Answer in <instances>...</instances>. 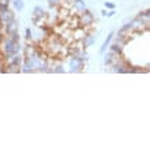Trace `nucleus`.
<instances>
[{
    "mask_svg": "<svg viewBox=\"0 0 150 150\" xmlns=\"http://www.w3.org/2000/svg\"><path fill=\"white\" fill-rule=\"evenodd\" d=\"M71 1H72V0H71Z\"/></svg>",
    "mask_w": 150,
    "mask_h": 150,
    "instance_id": "22",
    "label": "nucleus"
},
{
    "mask_svg": "<svg viewBox=\"0 0 150 150\" xmlns=\"http://www.w3.org/2000/svg\"><path fill=\"white\" fill-rule=\"evenodd\" d=\"M78 22L82 28H89V26H91V25L94 23V15H93L89 10H86V11H83L79 14Z\"/></svg>",
    "mask_w": 150,
    "mask_h": 150,
    "instance_id": "3",
    "label": "nucleus"
},
{
    "mask_svg": "<svg viewBox=\"0 0 150 150\" xmlns=\"http://www.w3.org/2000/svg\"><path fill=\"white\" fill-rule=\"evenodd\" d=\"M85 36H86V30H85V28H82V26L74 30V40L75 41H82Z\"/></svg>",
    "mask_w": 150,
    "mask_h": 150,
    "instance_id": "11",
    "label": "nucleus"
},
{
    "mask_svg": "<svg viewBox=\"0 0 150 150\" xmlns=\"http://www.w3.org/2000/svg\"><path fill=\"white\" fill-rule=\"evenodd\" d=\"M63 42L57 37H49L48 38V51L52 56H59L63 52Z\"/></svg>",
    "mask_w": 150,
    "mask_h": 150,
    "instance_id": "2",
    "label": "nucleus"
},
{
    "mask_svg": "<svg viewBox=\"0 0 150 150\" xmlns=\"http://www.w3.org/2000/svg\"><path fill=\"white\" fill-rule=\"evenodd\" d=\"M107 12H108V11H105V10H103V11H101V14H103L104 16H107Z\"/></svg>",
    "mask_w": 150,
    "mask_h": 150,
    "instance_id": "20",
    "label": "nucleus"
},
{
    "mask_svg": "<svg viewBox=\"0 0 150 150\" xmlns=\"http://www.w3.org/2000/svg\"><path fill=\"white\" fill-rule=\"evenodd\" d=\"M11 4H12V7L15 8V11H22L25 7L22 0H11Z\"/></svg>",
    "mask_w": 150,
    "mask_h": 150,
    "instance_id": "15",
    "label": "nucleus"
},
{
    "mask_svg": "<svg viewBox=\"0 0 150 150\" xmlns=\"http://www.w3.org/2000/svg\"><path fill=\"white\" fill-rule=\"evenodd\" d=\"M120 59H122V56L120 55H116V53H113L112 51H109L104 55V64L108 66V67H112V66L117 63Z\"/></svg>",
    "mask_w": 150,
    "mask_h": 150,
    "instance_id": "5",
    "label": "nucleus"
},
{
    "mask_svg": "<svg viewBox=\"0 0 150 150\" xmlns=\"http://www.w3.org/2000/svg\"><path fill=\"white\" fill-rule=\"evenodd\" d=\"M33 16H34V22H38L40 19L45 18V11H44V8L37 6V7L33 10Z\"/></svg>",
    "mask_w": 150,
    "mask_h": 150,
    "instance_id": "10",
    "label": "nucleus"
},
{
    "mask_svg": "<svg viewBox=\"0 0 150 150\" xmlns=\"http://www.w3.org/2000/svg\"><path fill=\"white\" fill-rule=\"evenodd\" d=\"M18 29H19V26H18V22H16L15 19L11 21L10 23H7L4 26V30H6V34H7V36H12V34L18 33Z\"/></svg>",
    "mask_w": 150,
    "mask_h": 150,
    "instance_id": "6",
    "label": "nucleus"
},
{
    "mask_svg": "<svg viewBox=\"0 0 150 150\" xmlns=\"http://www.w3.org/2000/svg\"><path fill=\"white\" fill-rule=\"evenodd\" d=\"M82 42V48H90V47H93V44L96 42V37L91 34V33H86V36L83 37V40L81 41Z\"/></svg>",
    "mask_w": 150,
    "mask_h": 150,
    "instance_id": "9",
    "label": "nucleus"
},
{
    "mask_svg": "<svg viewBox=\"0 0 150 150\" xmlns=\"http://www.w3.org/2000/svg\"><path fill=\"white\" fill-rule=\"evenodd\" d=\"M105 7L109 8V10H115V4L111 3V1H107V3H105Z\"/></svg>",
    "mask_w": 150,
    "mask_h": 150,
    "instance_id": "18",
    "label": "nucleus"
},
{
    "mask_svg": "<svg viewBox=\"0 0 150 150\" xmlns=\"http://www.w3.org/2000/svg\"><path fill=\"white\" fill-rule=\"evenodd\" d=\"M109 51H112L113 53H116V55H120V56H122L123 47H122V45H119V44H116V42H113L112 45H109Z\"/></svg>",
    "mask_w": 150,
    "mask_h": 150,
    "instance_id": "14",
    "label": "nucleus"
},
{
    "mask_svg": "<svg viewBox=\"0 0 150 150\" xmlns=\"http://www.w3.org/2000/svg\"><path fill=\"white\" fill-rule=\"evenodd\" d=\"M115 37V33L112 32V33H109V36L107 37V40L104 41V44H103V47L100 48V53H105V51H107V48H109V45H111V41H112V38Z\"/></svg>",
    "mask_w": 150,
    "mask_h": 150,
    "instance_id": "12",
    "label": "nucleus"
},
{
    "mask_svg": "<svg viewBox=\"0 0 150 150\" xmlns=\"http://www.w3.org/2000/svg\"><path fill=\"white\" fill-rule=\"evenodd\" d=\"M23 59L25 57H22L19 53H16V55L11 56V57H8L6 60H7V66H16V67H19L21 64L23 63Z\"/></svg>",
    "mask_w": 150,
    "mask_h": 150,
    "instance_id": "8",
    "label": "nucleus"
},
{
    "mask_svg": "<svg viewBox=\"0 0 150 150\" xmlns=\"http://www.w3.org/2000/svg\"><path fill=\"white\" fill-rule=\"evenodd\" d=\"M49 72H55V74H62V72H64L63 64H60V63L51 64V67H49Z\"/></svg>",
    "mask_w": 150,
    "mask_h": 150,
    "instance_id": "13",
    "label": "nucleus"
},
{
    "mask_svg": "<svg viewBox=\"0 0 150 150\" xmlns=\"http://www.w3.org/2000/svg\"><path fill=\"white\" fill-rule=\"evenodd\" d=\"M113 15H115V10H109V11L107 12V16H108V18H112Z\"/></svg>",
    "mask_w": 150,
    "mask_h": 150,
    "instance_id": "19",
    "label": "nucleus"
},
{
    "mask_svg": "<svg viewBox=\"0 0 150 150\" xmlns=\"http://www.w3.org/2000/svg\"><path fill=\"white\" fill-rule=\"evenodd\" d=\"M63 0H48V3H49V7H56V6H59Z\"/></svg>",
    "mask_w": 150,
    "mask_h": 150,
    "instance_id": "16",
    "label": "nucleus"
},
{
    "mask_svg": "<svg viewBox=\"0 0 150 150\" xmlns=\"http://www.w3.org/2000/svg\"><path fill=\"white\" fill-rule=\"evenodd\" d=\"M72 8H74L75 12L81 14V12L87 10V4L85 0H72Z\"/></svg>",
    "mask_w": 150,
    "mask_h": 150,
    "instance_id": "7",
    "label": "nucleus"
},
{
    "mask_svg": "<svg viewBox=\"0 0 150 150\" xmlns=\"http://www.w3.org/2000/svg\"><path fill=\"white\" fill-rule=\"evenodd\" d=\"M0 51L3 53L4 59H8V57H11V56L19 53L21 42L16 41V40H14L12 37L6 36L3 40H1V42H0Z\"/></svg>",
    "mask_w": 150,
    "mask_h": 150,
    "instance_id": "1",
    "label": "nucleus"
},
{
    "mask_svg": "<svg viewBox=\"0 0 150 150\" xmlns=\"http://www.w3.org/2000/svg\"><path fill=\"white\" fill-rule=\"evenodd\" d=\"M32 34H33L32 30H30V29H26V38H28L29 41H30V40H32V37H33Z\"/></svg>",
    "mask_w": 150,
    "mask_h": 150,
    "instance_id": "17",
    "label": "nucleus"
},
{
    "mask_svg": "<svg viewBox=\"0 0 150 150\" xmlns=\"http://www.w3.org/2000/svg\"><path fill=\"white\" fill-rule=\"evenodd\" d=\"M145 12H146V15L149 16V19H150V10H147V11H145Z\"/></svg>",
    "mask_w": 150,
    "mask_h": 150,
    "instance_id": "21",
    "label": "nucleus"
},
{
    "mask_svg": "<svg viewBox=\"0 0 150 150\" xmlns=\"http://www.w3.org/2000/svg\"><path fill=\"white\" fill-rule=\"evenodd\" d=\"M85 67V62L75 56H70V60H68V68L71 72H81Z\"/></svg>",
    "mask_w": 150,
    "mask_h": 150,
    "instance_id": "4",
    "label": "nucleus"
}]
</instances>
